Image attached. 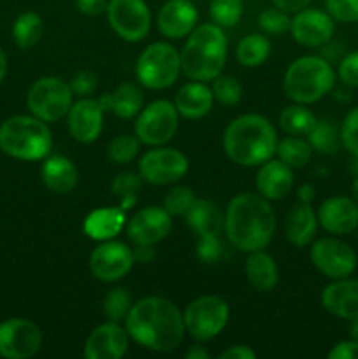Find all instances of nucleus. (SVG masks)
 <instances>
[{"label":"nucleus","instance_id":"f257e3e1","mask_svg":"<svg viewBox=\"0 0 358 359\" xmlns=\"http://www.w3.org/2000/svg\"><path fill=\"white\" fill-rule=\"evenodd\" d=\"M130 339L157 353H171L185 339V319L175 304L161 297H146L132 305L125 319Z\"/></svg>","mask_w":358,"mask_h":359},{"label":"nucleus","instance_id":"f03ea898","mask_svg":"<svg viewBox=\"0 0 358 359\" xmlns=\"http://www.w3.org/2000/svg\"><path fill=\"white\" fill-rule=\"evenodd\" d=\"M223 230L234 248L249 255L270 244L276 231V212L260 193H241L228 203Z\"/></svg>","mask_w":358,"mask_h":359},{"label":"nucleus","instance_id":"7ed1b4c3","mask_svg":"<svg viewBox=\"0 0 358 359\" xmlns=\"http://www.w3.org/2000/svg\"><path fill=\"white\" fill-rule=\"evenodd\" d=\"M227 156L241 167H260L276 154V128L260 114H242L223 133Z\"/></svg>","mask_w":358,"mask_h":359},{"label":"nucleus","instance_id":"20e7f679","mask_svg":"<svg viewBox=\"0 0 358 359\" xmlns=\"http://www.w3.org/2000/svg\"><path fill=\"white\" fill-rule=\"evenodd\" d=\"M228 41L216 23L197 25L181 51V67L192 81H213L227 62Z\"/></svg>","mask_w":358,"mask_h":359},{"label":"nucleus","instance_id":"39448f33","mask_svg":"<svg viewBox=\"0 0 358 359\" xmlns=\"http://www.w3.org/2000/svg\"><path fill=\"white\" fill-rule=\"evenodd\" d=\"M51 130L34 114L13 116L0 125V149L11 158L23 161L44 160L51 153Z\"/></svg>","mask_w":358,"mask_h":359},{"label":"nucleus","instance_id":"423d86ee","mask_svg":"<svg viewBox=\"0 0 358 359\" xmlns=\"http://www.w3.org/2000/svg\"><path fill=\"white\" fill-rule=\"evenodd\" d=\"M336 72L323 56L309 55L295 60L284 72L283 88L290 100L297 104H314L333 90Z\"/></svg>","mask_w":358,"mask_h":359},{"label":"nucleus","instance_id":"0eeeda50","mask_svg":"<svg viewBox=\"0 0 358 359\" xmlns=\"http://www.w3.org/2000/svg\"><path fill=\"white\" fill-rule=\"evenodd\" d=\"M181 53L167 42H153L137 58L135 76L147 90H165L181 74Z\"/></svg>","mask_w":358,"mask_h":359},{"label":"nucleus","instance_id":"6e6552de","mask_svg":"<svg viewBox=\"0 0 358 359\" xmlns=\"http://www.w3.org/2000/svg\"><path fill=\"white\" fill-rule=\"evenodd\" d=\"M72 90L67 81L56 76H46L35 81L27 93V107L35 118L46 123H56L67 118L72 107Z\"/></svg>","mask_w":358,"mask_h":359},{"label":"nucleus","instance_id":"1a4fd4ad","mask_svg":"<svg viewBox=\"0 0 358 359\" xmlns=\"http://www.w3.org/2000/svg\"><path fill=\"white\" fill-rule=\"evenodd\" d=\"M230 318L227 302L214 294L193 300L183 312L185 330L197 342H209L220 335Z\"/></svg>","mask_w":358,"mask_h":359},{"label":"nucleus","instance_id":"9d476101","mask_svg":"<svg viewBox=\"0 0 358 359\" xmlns=\"http://www.w3.org/2000/svg\"><path fill=\"white\" fill-rule=\"evenodd\" d=\"M179 112L168 100H154L137 114L135 135L146 146H164L175 135Z\"/></svg>","mask_w":358,"mask_h":359},{"label":"nucleus","instance_id":"9b49d317","mask_svg":"<svg viewBox=\"0 0 358 359\" xmlns=\"http://www.w3.org/2000/svg\"><path fill=\"white\" fill-rule=\"evenodd\" d=\"M109 25L126 42H139L151 30V11L144 0H109Z\"/></svg>","mask_w":358,"mask_h":359},{"label":"nucleus","instance_id":"f8f14e48","mask_svg":"<svg viewBox=\"0 0 358 359\" xmlns=\"http://www.w3.org/2000/svg\"><path fill=\"white\" fill-rule=\"evenodd\" d=\"M309 256L316 270L332 280L350 277L358 266V256L354 249L333 237L318 238L312 244Z\"/></svg>","mask_w":358,"mask_h":359},{"label":"nucleus","instance_id":"ddd939ff","mask_svg":"<svg viewBox=\"0 0 358 359\" xmlns=\"http://www.w3.org/2000/svg\"><path fill=\"white\" fill-rule=\"evenodd\" d=\"M188 172V158L178 149L157 146L139 160V175L142 181L164 186L179 181Z\"/></svg>","mask_w":358,"mask_h":359},{"label":"nucleus","instance_id":"4468645a","mask_svg":"<svg viewBox=\"0 0 358 359\" xmlns=\"http://www.w3.org/2000/svg\"><path fill=\"white\" fill-rule=\"evenodd\" d=\"M42 347V332L35 323L11 318L0 323V356L6 359H27Z\"/></svg>","mask_w":358,"mask_h":359},{"label":"nucleus","instance_id":"2eb2a0df","mask_svg":"<svg viewBox=\"0 0 358 359\" xmlns=\"http://www.w3.org/2000/svg\"><path fill=\"white\" fill-rule=\"evenodd\" d=\"M133 251L123 242L104 241L90 255V272L102 283H116L132 270Z\"/></svg>","mask_w":358,"mask_h":359},{"label":"nucleus","instance_id":"dca6fc26","mask_svg":"<svg viewBox=\"0 0 358 359\" xmlns=\"http://www.w3.org/2000/svg\"><path fill=\"white\" fill-rule=\"evenodd\" d=\"M333 18L326 11L305 9L295 13L291 20V35L295 41L304 48H321L326 42L332 41L336 23Z\"/></svg>","mask_w":358,"mask_h":359},{"label":"nucleus","instance_id":"f3484780","mask_svg":"<svg viewBox=\"0 0 358 359\" xmlns=\"http://www.w3.org/2000/svg\"><path fill=\"white\" fill-rule=\"evenodd\" d=\"M105 109L100 98L83 97L72 104L67 114V126L74 140L81 144H90L100 137L104 128Z\"/></svg>","mask_w":358,"mask_h":359},{"label":"nucleus","instance_id":"a211bd4d","mask_svg":"<svg viewBox=\"0 0 358 359\" xmlns=\"http://www.w3.org/2000/svg\"><path fill=\"white\" fill-rule=\"evenodd\" d=\"M171 214L164 207H144L133 214L126 226V235L133 244L154 245L164 241L172 230Z\"/></svg>","mask_w":358,"mask_h":359},{"label":"nucleus","instance_id":"6ab92c4d","mask_svg":"<svg viewBox=\"0 0 358 359\" xmlns=\"http://www.w3.org/2000/svg\"><path fill=\"white\" fill-rule=\"evenodd\" d=\"M128 332L119 323L107 321L97 326L84 344V356L88 359H119L128 351Z\"/></svg>","mask_w":358,"mask_h":359},{"label":"nucleus","instance_id":"aec40b11","mask_svg":"<svg viewBox=\"0 0 358 359\" xmlns=\"http://www.w3.org/2000/svg\"><path fill=\"white\" fill-rule=\"evenodd\" d=\"M318 224L332 235H350L358 228V203L351 196H330L319 205Z\"/></svg>","mask_w":358,"mask_h":359},{"label":"nucleus","instance_id":"412c9836","mask_svg":"<svg viewBox=\"0 0 358 359\" xmlns=\"http://www.w3.org/2000/svg\"><path fill=\"white\" fill-rule=\"evenodd\" d=\"M199 11L192 0H168L158 13V30L168 39L188 37L197 27Z\"/></svg>","mask_w":358,"mask_h":359},{"label":"nucleus","instance_id":"4be33fe9","mask_svg":"<svg viewBox=\"0 0 358 359\" xmlns=\"http://www.w3.org/2000/svg\"><path fill=\"white\" fill-rule=\"evenodd\" d=\"M321 305L333 318H358V279L344 277L330 283L321 293Z\"/></svg>","mask_w":358,"mask_h":359},{"label":"nucleus","instance_id":"5701e85b","mask_svg":"<svg viewBox=\"0 0 358 359\" xmlns=\"http://www.w3.org/2000/svg\"><path fill=\"white\" fill-rule=\"evenodd\" d=\"M293 168L288 167L284 161L272 160L260 165L256 174V189L267 200H281L293 188Z\"/></svg>","mask_w":358,"mask_h":359},{"label":"nucleus","instance_id":"b1692460","mask_svg":"<svg viewBox=\"0 0 358 359\" xmlns=\"http://www.w3.org/2000/svg\"><path fill=\"white\" fill-rule=\"evenodd\" d=\"M213 104V90L204 81H192V83L183 84L174 98V105L179 116L186 119L204 118L211 112Z\"/></svg>","mask_w":358,"mask_h":359},{"label":"nucleus","instance_id":"393cba45","mask_svg":"<svg viewBox=\"0 0 358 359\" xmlns=\"http://www.w3.org/2000/svg\"><path fill=\"white\" fill-rule=\"evenodd\" d=\"M318 230V216L311 203L298 202L290 209L284 223V233L290 244L305 248L314 238Z\"/></svg>","mask_w":358,"mask_h":359},{"label":"nucleus","instance_id":"a878e982","mask_svg":"<svg viewBox=\"0 0 358 359\" xmlns=\"http://www.w3.org/2000/svg\"><path fill=\"white\" fill-rule=\"evenodd\" d=\"M125 219L123 207H102L88 214L83 223V230L93 241H112L123 230Z\"/></svg>","mask_w":358,"mask_h":359},{"label":"nucleus","instance_id":"bb28decb","mask_svg":"<svg viewBox=\"0 0 358 359\" xmlns=\"http://www.w3.org/2000/svg\"><path fill=\"white\" fill-rule=\"evenodd\" d=\"M41 177L46 188L53 193L65 195L77 186V168L72 160L65 156H46L41 167Z\"/></svg>","mask_w":358,"mask_h":359},{"label":"nucleus","instance_id":"cd10ccee","mask_svg":"<svg viewBox=\"0 0 358 359\" xmlns=\"http://www.w3.org/2000/svg\"><path fill=\"white\" fill-rule=\"evenodd\" d=\"M105 112H114L121 119L137 118L144 107V95L140 88L133 83H121L114 93H105L100 97Z\"/></svg>","mask_w":358,"mask_h":359},{"label":"nucleus","instance_id":"c85d7f7f","mask_svg":"<svg viewBox=\"0 0 358 359\" xmlns=\"http://www.w3.org/2000/svg\"><path fill=\"white\" fill-rule=\"evenodd\" d=\"M244 269L248 283L260 293L272 291L276 287L277 280H279V270H277L276 262L263 249L249 252Z\"/></svg>","mask_w":358,"mask_h":359},{"label":"nucleus","instance_id":"c756f323","mask_svg":"<svg viewBox=\"0 0 358 359\" xmlns=\"http://www.w3.org/2000/svg\"><path fill=\"white\" fill-rule=\"evenodd\" d=\"M185 217L188 226L195 233H199V237L200 235H220L225 223L221 210L213 202L204 198H197Z\"/></svg>","mask_w":358,"mask_h":359},{"label":"nucleus","instance_id":"7c9ffc66","mask_svg":"<svg viewBox=\"0 0 358 359\" xmlns=\"http://www.w3.org/2000/svg\"><path fill=\"white\" fill-rule=\"evenodd\" d=\"M270 49H272V46H270V41L265 35L249 34L239 41L237 49H235V56H237V62L242 67L256 69L263 62H267V58L270 55Z\"/></svg>","mask_w":358,"mask_h":359},{"label":"nucleus","instance_id":"2f4dec72","mask_svg":"<svg viewBox=\"0 0 358 359\" xmlns=\"http://www.w3.org/2000/svg\"><path fill=\"white\" fill-rule=\"evenodd\" d=\"M316 116L305 107V104L288 105L279 114V126L288 135H307L316 125Z\"/></svg>","mask_w":358,"mask_h":359},{"label":"nucleus","instance_id":"473e14b6","mask_svg":"<svg viewBox=\"0 0 358 359\" xmlns=\"http://www.w3.org/2000/svg\"><path fill=\"white\" fill-rule=\"evenodd\" d=\"M276 154L288 167L302 168L311 160L312 147L309 140L302 139L300 135H288L284 139L277 140Z\"/></svg>","mask_w":358,"mask_h":359},{"label":"nucleus","instance_id":"72a5a7b5","mask_svg":"<svg viewBox=\"0 0 358 359\" xmlns=\"http://www.w3.org/2000/svg\"><path fill=\"white\" fill-rule=\"evenodd\" d=\"M42 37V18L37 13L20 14L13 25V39L18 48L30 49Z\"/></svg>","mask_w":358,"mask_h":359},{"label":"nucleus","instance_id":"f704fd0d","mask_svg":"<svg viewBox=\"0 0 358 359\" xmlns=\"http://www.w3.org/2000/svg\"><path fill=\"white\" fill-rule=\"evenodd\" d=\"M307 140L316 153L333 154L340 146V132L333 123L321 119V121H316L311 132L307 133Z\"/></svg>","mask_w":358,"mask_h":359},{"label":"nucleus","instance_id":"c9c22d12","mask_svg":"<svg viewBox=\"0 0 358 359\" xmlns=\"http://www.w3.org/2000/svg\"><path fill=\"white\" fill-rule=\"evenodd\" d=\"M244 4L242 0H211L209 14L221 28H232L241 21Z\"/></svg>","mask_w":358,"mask_h":359},{"label":"nucleus","instance_id":"e433bc0d","mask_svg":"<svg viewBox=\"0 0 358 359\" xmlns=\"http://www.w3.org/2000/svg\"><path fill=\"white\" fill-rule=\"evenodd\" d=\"M132 305L133 302L128 291L123 290V287H112V290L105 294L104 316L107 318V321L125 323Z\"/></svg>","mask_w":358,"mask_h":359},{"label":"nucleus","instance_id":"4c0bfd02","mask_svg":"<svg viewBox=\"0 0 358 359\" xmlns=\"http://www.w3.org/2000/svg\"><path fill=\"white\" fill-rule=\"evenodd\" d=\"M140 149L137 135H116L107 146V158L116 165H125L135 160Z\"/></svg>","mask_w":358,"mask_h":359},{"label":"nucleus","instance_id":"58836bf2","mask_svg":"<svg viewBox=\"0 0 358 359\" xmlns=\"http://www.w3.org/2000/svg\"><path fill=\"white\" fill-rule=\"evenodd\" d=\"M140 186H142V177L140 175L132 174V172H123V174L116 175L111 188L112 193L121 198L123 209H128L137 200V193H139Z\"/></svg>","mask_w":358,"mask_h":359},{"label":"nucleus","instance_id":"ea45409f","mask_svg":"<svg viewBox=\"0 0 358 359\" xmlns=\"http://www.w3.org/2000/svg\"><path fill=\"white\" fill-rule=\"evenodd\" d=\"M195 193L188 186H174L164 198V209L171 216H186L195 203Z\"/></svg>","mask_w":358,"mask_h":359},{"label":"nucleus","instance_id":"a19ab883","mask_svg":"<svg viewBox=\"0 0 358 359\" xmlns=\"http://www.w3.org/2000/svg\"><path fill=\"white\" fill-rule=\"evenodd\" d=\"M213 95L214 100L223 105H235L242 98V86L235 77L232 76H218L213 79Z\"/></svg>","mask_w":358,"mask_h":359},{"label":"nucleus","instance_id":"79ce46f5","mask_svg":"<svg viewBox=\"0 0 358 359\" xmlns=\"http://www.w3.org/2000/svg\"><path fill=\"white\" fill-rule=\"evenodd\" d=\"M258 27L262 28L265 34L279 35L290 30L291 20L290 16H288V13L277 9V7H270V9H265L258 16Z\"/></svg>","mask_w":358,"mask_h":359},{"label":"nucleus","instance_id":"37998d69","mask_svg":"<svg viewBox=\"0 0 358 359\" xmlns=\"http://www.w3.org/2000/svg\"><path fill=\"white\" fill-rule=\"evenodd\" d=\"M340 144L351 156H358V107L351 109L339 128Z\"/></svg>","mask_w":358,"mask_h":359},{"label":"nucleus","instance_id":"c03bdc74","mask_svg":"<svg viewBox=\"0 0 358 359\" xmlns=\"http://www.w3.org/2000/svg\"><path fill=\"white\" fill-rule=\"evenodd\" d=\"M326 13L340 23H358V0H325Z\"/></svg>","mask_w":358,"mask_h":359},{"label":"nucleus","instance_id":"a18cd8bd","mask_svg":"<svg viewBox=\"0 0 358 359\" xmlns=\"http://www.w3.org/2000/svg\"><path fill=\"white\" fill-rule=\"evenodd\" d=\"M221 255H223V245L220 242V235H200L199 245H197V256L202 259L204 263L220 262Z\"/></svg>","mask_w":358,"mask_h":359},{"label":"nucleus","instance_id":"49530a36","mask_svg":"<svg viewBox=\"0 0 358 359\" xmlns=\"http://www.w3.org/2000/svg\"><path fill=\"white\" fill-rule=\"evenodd\" d=\"M337 74H339V79L343 81L346 86L358 88V49L357 51L346 53V55L339 60Z\"/></svg>","mask_w":358,"mask_h":359},{"label":"nucleus","instance_id":"de8ad7c7","mask_svg":"<svg viewBox=\"0 0 358 359\" xmlns=\"http://www.w3.org/2000/svg\"><path fill=\"white\" fill-rule=\"evenodd\" d=\"M70 90H72L74 95H79V97H88L95 91L98 81L97 74L91 72V70H79L72 76L70 79Z\"/></svg>","mask_w":358,"mask_h":359},{"label":"nucleus","instance_id":"09e8293b","mask_svg":"<svg viewBox=\"0 0 358 359\" xmlns=\"http://www.w3.org/2000/svg\"><path fill=\"white\" fill-rule=\"evenodd\" d=\"M329 359H358V342L357 340H343L330 349Z\"/></svg>","mask_w":358,"mask_h":359},{"label":"nucleus","instance_id":"8fccbe9b","mask_svg":"<svg viewBox=\"0 0 358 359\" xmlns=\"http://www.w3.org/2000/svg\"><path fill=\"white\" fill-rule=\"evenodd\" d=\"M76 9L86 16H100L107 9V0H76Z\"/></svg>","mask_w":358,"mask_h":359},{"label":"nucleus","instance_id":"3c124183","mask_svg":"<svg viewBox=\"0 0 358 359\" xmlns=\"http://www.w3.org/2000/svg\"><path fill=\"white\" fill-rule=\"evenodd\" d=\"M221 359H255L256 353L248 346H232L220 354Z\"/></svg>","mask_w":358,"mask_h":359},{"label":"nucleus","instance_id":"603ef678","mask_svg":"<svg viewBox=\"0 0 358 359\" xmlns=\"http://www.w3.org/2000/svg\"><path fill=\"white\" fill-rule=\"evenodd\" d=\"M274 7L284 13H298L311 4V0H272Z\"/></svg>","mask_w":358,"mask_h":359},{"label":"nucleus","instance_id":"864d4df0","mask_svg":"<svg viewBox=\"0 0 358 359\" xmlns=\"http://www.w3.org/2000/svg\"><path fill=\"white\" fill-rule=\"evenodd\" d=\"M133 258L139 263H147L154 258L153 245L147 244H135V249H133Z\"/></svg>","mask_w":358,"mask_h":359},{"label":"nucleus","instance_id":"5fc2aeb1","mask_svg":"<svg viewBox=\"0 0 358 359\" xmlns=\"http://www.w3.org/2000/svg\"><path fill=\"white\" fill-rule=\"evenodd\" d=\"M186 359H209V353L202 346H192L185 354Z\"/></svg>","mask_w":358,"mask_h":359},{"label":"nucleus","instance_id":"6e6d98bb","mask_svg":"<svg viewBox=\"0 0 358 359\" xmlns=\"http://www.w3.org/2000/svg\"><path fill=\"white\" fill-rule=\"evenodd\" d=\"M312 196H314V188L311 184H304L300 189H298V202L311 203Z\"/></svg>","mask_w":358,"mask_h":359},{"label":"nucleus","instance_id":"4d7b16f0","mask_svg":"<svg viewBox=\"0 0 358 359\" xmlns=\"http://www.w3.org/2000/svg\"><path fill=\"white\" fill-rule=\"evenodd\" d=\"M6 74H7V56L4 53V49L0 48V84L4 83L6 79Z\"/></svg>","mask_w":358,"mask_h":359},{"label":"nucleus","instance_id":"13d9d810","mask_svg":"<svg viewBox=\"0 0 358 359\" xmlns=\"http://www.w3.org/2000/svg\"><path fill=\"white\" fill-rule=\"evenodd\" d=\"M350 337L353 340H357L358 342V318L351 319V325H350Z\"/></svg>","mask_w":358,"mask_h":359},{"label":"nucleus","instance_id":"bf43d9fd","mask_svg":"<svg viewBox=\"0 0 358 359\" xmlns=\"http://www.w3.org/2000/svg\"><path fill=\"white\" fill-rule=\"evenodd\" d=\"M351 198L358 203V175L354 177V181L351 182Z\"/></svg>","mask_w":358,"mask_h":359},{"label":"nucleus","instance_id":"052dcab7","mask_svg":"<svg viewBox=\"0 0 358 359\" xmlns=\"http://www.w3.org/2000/svg\"><path fill=\"white\" fill-rule=\"evenodd\" d=\"M351 172L358 175V156H353V163H351Z\"/></svg>","mask_w":358,"mask_h":359},{"label":"nucleus","instance_id":"680f3d73","mask_svg":"<svg viewBox=\"0 0 358 359\" xmlns=\"http://www.w3.org/2000/svg\"><path fill=\"white\" fill-rule=\"evenodd\" d=\"M357 230H358V228H357Z\"/></svg>","mask_w":358,"mask_h":359}]
</instances>
